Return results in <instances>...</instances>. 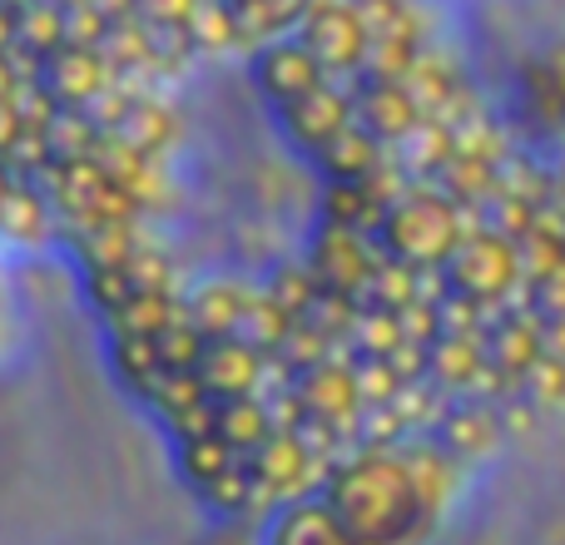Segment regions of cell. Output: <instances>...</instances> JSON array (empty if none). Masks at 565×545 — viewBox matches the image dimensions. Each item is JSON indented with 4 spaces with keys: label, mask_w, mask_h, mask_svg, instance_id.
<instances>
[{
    "label": "cell",
    "mask_w": 565,
    "mask_h": 545,
    "mask_svg": "<svg viewBox=\"0 0 565 545\" xmlns=\"http://www.w3.org/2000/svg\"><path fill=\"white\" fill-rule=\"evenodd\" d=\"M79 268H129L139 248V228L135 224H89V228H70Z\"/></svg>",
    "instance_id": "obj_27"
},
{
    "label": "cell",
    "mask_w": 565,
    "mask_h": 545,
    "mask_svg": "<svg viewBox=\"0 0 565 545\" xmlns=\"http://www.w3.org/2000/svg\"><path fill=\"white\" fill-rule=\"evenodd\" d=\"M105 135H115L119 145L139 149V154H149V159H164L179 139V115L164 105V99L135 95V89H129L125 109H119V119L105 129Z\"/></svg>",
    "instance_id": "obj_20"
},
{
    "label": "cell",
    "mask_w": 565,
    "mask_h": 545,
    "mask_svg": "<svg viewBox=\"0 0 565 545\" xmlns=\"http://www.w3.org/2000/svg\"><path fill=\"white\" fill-rule=\"evenodd\" d=\"M308 164L318 169L322 184H367V179L387 164V145H382L372 129H362L358 119H348L328 145L312 149Z\"/></svg>",
    "instance_id": "obj_14"
},
{
    "label": "cell",
    "mask_w": 565,
    "mask_h": 545,
    "mask_svg": "<svg viewBox=\"0 0 565 545\" xmlns=\"http://www.w3.org/2000/svg\"><path fill=\"white\" fill-rule=\"evenodd\" d=\"M55 45H65V6L55 0H35V6L15 10V50L45 60Z\"/></svg>",
    "instance_id": "obj_33"
},
{
    "label": "cell",
    "mask_w": 565,
    "mask_h": 545,
    "mask_svg": "<svg viewBox=\"0 0 565 545\" xmlns=\"http://www.w3.org/2000/svg\"><path fill=\"white\" fill-rule=\"evenodd\" d=\"M254 85L264 89V99L268 105H288V99H298V95H308V89H318L322 79H332L328 70L318 65V55H312L308 45H302L298 35H278V40H268V45H258L254 50Z\"/></svg>",
    "instance_id": "obj_10"
},
{
    "label": "cell",
    "mask_w": 565,
    "mask_h": 545,
    "mask_svg": "<svg viewBox=\"0 0 565 545\" xmlns=\"http://www.w3.org/2000/svg\"><path fill=\"white\" fill-rule=\"evenodd\" d=\"M467 224H471L467 209L441 194L437 184H412L387 204L372 238H377L382 258H392V264L441 268L447 254L457 248V238L467 234Z\"/></svg>",
    "instance_id": "obj_2"
},
{
    "label": "cell",
    "mask_w": 565,
    "mask_h": 545,
    "mask_svg": "<svg viewBox=\"0 0 565 545\" xmlns=\"http://www.w3.org/2000/svg\"><path fill=\"white\" fill-rule=\"evenodd\" d=\"M352 10H358L367 40H382V35H417L422 40V10L412 6V0H352Z\"/></svg>",
    "instance_id": "obj_35"
},
{
    "label": "cell",
    "mask_w": 565,
    "mask_h": 545,
    "mask_svg": "<svg viewBox=\"0 0 565 545\" xmlns=\"http://www.w3.org/2000/svg\"><path fill=\"white\" fill-rule=\"evenodd\" d=\"M214 431L228 441L234 451H254L258 441L274 431V412H268L264 392H248V397H224L214 407Z\"/></svg>",
    "instance_id": "obj_25"
},
{
    "label": "cell",
    "mask_w": 565,
    "mask_h": 545,
    "mask_svg": "<svg viewBox=\"0 0 565 545\" xmlns=\"http://www.w3.org/2000/svg\"><path fill=\"white\" fill-rule=\"evenodd\" d=\"M109 362H115L119 382H125L135 397L145 392V382L164 367V362H159L154 338H129V332H109Z\"/></svg>",
    "instance_id": "obj_34"
},
{
    "label": "cell",
    "mask_w": 565,
    "mask_h": 545,
    "mask_svg": "<svg viewBox=\"0 0 565 545\" xmlns=\"http://www.w3.org/2000/svg\"><path fill=\"white\" fill-rule=\"evenodd\" d=\"M422 40L417 35H382V40H367L362 50V65H358V79H407L412 65L422 60Z\"/></svg>",
    "instance_id": "obj_32"
},
{
    "label": "cell",
    "mask_w": 565,
    "mask_h": 545,
    "mask_svg": "<svg viewBox=\"0 0 565 545\" xmlns=\"http://www.w3.org/2000/svg\"><path fill=\"white\" fill-rule=\"evenodd\" d=\"M55 6H65V10H70V6H85V0H55Z\"/></svg>",
    "instance_id": "obj_49"
},
{
    "label": "cell",
    "mask_w": 565,
    "mask_h": 545,
    "mask_svg": "<svg viewBox=\"0 0 565 545\" xmlns=\"http://www.w3.org/2000/svg\"><path fill=\"white\" fill-rule=\"evenodd\" d=\"M244 461H248V471H254L258 491H264V496H278V501L298 496V487H308L312 467H318V457H312V451L298 441V431H288V427H274Z\"/></svg>",
    "instance_id": "obj_13"
},
{
    "label": "cell",
    "mask_w": 565,
    "mask_h": 545,
    "mask_svg": "<svg viewBox=\"0 0 565 545\" xmlns=\"http://www.w3.org/2000/svg\"><path fill=\"white\" fill-rule=\"evenodd\" d=\"M288 328H292V318L278 308L274 298H268V292H248L244 318H238L234 338H244L248 348H258L264 357H274V352L282 348V338H288Z\"/></svg>",
    "instance_id": "obj_31"
},
{
    "label": "cell",
    "mask_w": 565,
    "mask_h": 545,
    "mask_svg": "<svg viewBox=\"0 0 565 545\" xmlns=\"http://www.w3.org/2000/svg\"><path fill=\"white\" fill-rule=\"evenodd\" d=\"M352 119H358L362 129H372L382 145H397L422 119V109L402 79H358L352 75Z\"/></svg>",
    "instance_id": "obj_16"
},
{
    "label": "cell",
    "mask_w": 565,
    "mask_h": 545,
    "mask_svg": "<svg viewBox=\"0 0 565 545\" xmlns=\"http://www.w3.org/2000/svg\"><path fill=\"white\" fill-rule=\"evenodd\" d=\"M352 382H358L362 407H382L402 392V377L392 372L387 357H352Z\"/></svg>",
    "instance_id": "obj_41"
},
{
    "label": "cell",
    "mask_w": 565,
    "mask_h": 545,
    "mask_svg": "<svg viewBox=\"0 0 565 545\" xmlns=\"http://www.w3.org/2000/svg\"><path fill=\"white\" fill-rule=\"evenodd\" d=\"M441 282H447V292H461V298L481 302V308H501L521 288L516 244L477 218V224H467V234L457 238V248L441 264Z\"/></svg>",
    "instance_id": "obj_3"
},
{
    "label": "cell",
    "mask_w": 565,
    "mask_h": 545,
    "mask_svg": "<svg viewBox=\"0 0 565 545\" xmlns=\"http://www.w3.org/2000/svg\"><path fill=\"white\" fill-rule=\"evenodd\" d=\"M154 348H159V362H164V367H194L199 352H204V332H199L194 322L184 318V308H179V318L159 332Z\"/></svg>",
    "instance_id": "obj_42"
},
{
    "label": "cell",
    "mask_w": 565,
    "mask_h": 545,
    "mask_svg": "<svg viewBox=\"0 0 565 545\" xmlns=\"http://www.w3.org/2000/svg\"><path fill=\"white\" fill-rule=\"evenodd\" d=\"M382 214H387V199L372 189V179L367 184H322V194H318V218H328V224L377 234Z\"/></svg>",
    "instance_id": "obj_24"
},
{
    "label": "cell",
    "mask_w": 565,
    "mask_h": 545,
    "mask_svg": "<svg viewBox=\"0 0 565 545\" xmlns=\"http://www.w3.org/2000/svg\"><path fill=\"white\" fill-rule=\"evenodd\" d=\"M10 184H15V174L6 169V159H0V204H6V194H10Z\"/></svg>",
    "instance_id": "obj_47"
},
{
    "label": "cell",
    "mask_w": 565,
    "mask_h": 545,
    "mask_svg": "<svg viewBox=\"0 0 565 545\" xmlns=\"http://www.w3.org/2000/svg\"><path fill=\"white\" fill-rule=\"evenodd\" d=\"M264 367L268 357L258 348H248L244 338H209L194 362V377L204 382L209 397L224 402V397H248V392L264 387Z\"/></svg>",
    "instance_id": "obj_12"
},
{
    "label": "cell",
    "mask_w": 565,
    "mask_h": 545,
    "mask_svg": "<svg viewBox=\"0 0 565 545\" xmlns=\"http://www.w3.org/2000/svg\"><path fill=\"white\" fill-rule=\"evenodd\" d=\"M264 292L278 302L282 312H288V318H302V312H308V302L318 298V278L308 272V264H302V258H292V264H274Z\"/></svg>",
    "instance_id": "obj_39"
},
{
    "label": "cell",
    "mask_w": 565,
    "mask_h": 545,
    "mask_svg": "<svg viewBox=\"0 0 565 545\" xmlns=\"http://www.w3.org/2000/svg\"><path fill=\"white\" fill-rule=\"evenodd\" d=\"M264 496L258 491V481H254V471H248V461H238V467H228L218 481H209L204 491H199V501H204L214 516H244L254 501Z\"/></svg>",
    "instance_id": "obj_36"
},
{
    "label": "cell",
    "mask_w": 565,
    "mask_h": 545,
    "mask_svg": "<svg viewBox=\"0 0 565 545\" xmlns=\"http://www.w3.org/2000/svg\"><path fill=\"white\" fill-rule=\"evenodd\" d=\"M20 129H25V125H20L15 105H10V95H6V99H0V154H6V149L15 145V135H20Z\"/></svg>",
    "instance_id": "obj_45"
},
{
    "label": "cell",
    "mask_w": 565,
    "mask_h": 545,
    "mask_svg": "<svg viewBox=\"0 0 565 545\" xmlns=\"http://www.w3.org/2000/svg\"><path fill=\"white\" fill-rule=\"evenodd\" d=\"M6 10H25V6H35V0H0Z\"/></svg>",
    "instance_id": "obj_48"
},
{
    "label": "cell",
    "mask_w": 565,
    "mask_h": 545,
    "mask_svg": "<svg viewBox=\"0 0 565 545\" xmlns=\"http://www.w3.org/2000/svg\"><path fill=\"white\" fill-rule=\"evenodd\" d=\"M481 348H487V362L501 372V377L516 382L521 372L531 367V362L541 357V322L531 318L526 298H521V308H491L487 328H481Z\"/></svg>",
    "instance_id": "obj_15"
},
{
    "label": "cell",
    "mask_w": 565,
    "mask_h": 545,
    "mask_svg": "<svg viewBox=\"0 0 565 545\" xmlns=\"http://www.w3.org/2000/svg\"><path fill=\"white\" fill-rule=\"evenodd\" d=\"M179 292H135L125 308L109 318V332H129V338H159L169 322L179 318Z\"/></svg>",
    "instance_id": "obj_29"
},
{
    "label": "cell",
    "mask_w": 565,
    "mask_h": 545,
    "mask_svg": "<svg viewBox=\"0 0 565 545\" xmlns=\"http://www.w3.org/2000/svg\"><path fill=\"white\" fill-rule=\"evenodd\" d=\"M189 30V45L194 55H224V50H244L238 45V25H234V10L228 0H199L184 20Z\"/></svg>",
    "instance_id": "obj_30"
},
{
    "label": "cell",
    "mask_w": 565,
    "mask_h": 545,
    "mask_svg": "<svg viewBox=\"0 0 565 545\" xmlns=\"http://www.w3.org/2000/svg\"><path fill=\"white\" fill-rule=\"evenodd\" d=\"M274 119H278L282 139L308 159L312 149H322L352 119V79H322L308 95L288 99V105H274Z\"/></svg>",
    "instance_id": "obj_7"
},
{
    "label": "cell",
    "mask_w": 565,
    "mask_h": 545,
    "mask_svg": "<svg viewBox=\"0 0 565 545\" xmlns=\"http://www.w3.org/2000/svg\"><path fill=\"white\" fill-rule=\"evenodd\" d=\"M248 282H238V278H204L199 288H189L184 298V318L194 322L199 332H204V342L209 338H234L238 332V318H244V302H248Z\"/></svg>",
    "instance_id": "obj_22"
},
{
    "label": "cell",
    "mask_w": 565,
    "mask_h": 545,
    "mask_svg": "<svg viewBox=\"0 0 565 545\" xmlns=\"http://www.w3.org/2000/svg\"><path fill=\"white\" fill-rule=\"evenodd\" d=\"M244 461V451H234L218 431H204V437H179L174 441V467L179 477L189 481L194 491H204L209 481H218L228 467H238Z\"/></svg>",
    "instance_id": "obj_28"
},
{
    "label": "cell",
    "mask_w": 565,
    "mask_h": 545,
    "mask_svg": "<svg viewBox=\"0 0 565 545\" xmlns=\"http://www.w3.org/2000/svg\"><path fill=\"white\" fill-rule=\"evenodd\" d=\"M264 545H362L322 496H292L264 526Z\"/></svg>",
    "instance_id": "obj_18"
},
{
    "label": "cell",
    "mask_w": 565,
    "mask_h": 545,
    "mask_svg": "<svg viewBox=\"0 0 565 545\" xmlns=\"http://www.w3.org/2000/svg\"><path fill=\"white\" fill-rule=\"evenodd\" d=\"M194 6H199V0H135V15L159 20V25H184Z\"/></svg>",
    "instance_id": "obj_44"
},
{
    "label": "cell",
    "mask_w": 565,
    "mask_h": 545,
    "mask_svg": "<svg viewBox=\"0 0 565 545\" xmlns=\"http://www.w3.org/2000/svg\"><path fill=\"white\" fill-rule=\"evenodd\" d=\"M15 50V10L0 6V55H10Z\"/></svg>",
    "instance_id": "obj_46"
},
{
    "label": "cell",
    "mask_w": 565,
    "mask_h": 545,
    "mask_svg": "<svg viewBox=\"0 0 565 545\" xmlns=\"http://www.w3.org/2000/svg\"><path fill=\"white\" fill-rule=\"evenodd\" d=\"M40 85L55 95V105L85 109L89 99L115 85V70H109L105 50H95V45H55L40 60Z\"/></svg>",
    "instance_id": "obj_11"
},
{
    "label": "cell",
    "mask_w": 565,
    "mask_h": 545,
    "mask_svg": "<svg viewBox=\"0 0 565 545\" xmlns=\"http://www.w3.org/2000/svg\"><path fill=\"white\" fill-rule=\"evenodd\" d=\"M99 139H105V129L95 125V115H89V109L60 105L55 115H50V125H45L50 164H79V159H95Z\"/></svg>",
    "instance_id": "obj_26"
},
{
    "label": "cell",
    "mask_w": 565,
    "mask_h": 545,
    "mask_svg": "<svg viewBox=\"0 0 565 545\" xmlns=\"http://www.w3.org/2000/svg\"><path fill=\"white\" fill-rule=\"evenodd\" d=\"M45 199L55 204L60 228H89V224H135L145 209L99 169V159H79V164H45L35 174Z\"/></svg>",
    "instance_id": "obj_4"
},
{
    "label": "cell",
    "mask_w": 565,
    "mask_h": 545,
    "mask_svg": "<svg viewBox=\"0 0 565 545\" xmlns=\"http://www.w3.org/2000/svg\"><path fill=\"white\" fill-rule=\"evenodd\" d=\"M308 6L312 0H228L234 25H238V45L258 50V45H268V40L298 30V20Z\"/></svg>",
    "instance_id": "obj_23"
},
{
    "label": "cell",
    "mask_w": 565,
    "mask_h": 545,
    "mask_svg": "<svg viewBox=\"0 0 565 545\" xmlns=\"http://www.w3.org/2000/svg\"><path fill=\"white\" fill-rule=\"evenodd\" d=\"M109 35V15L95 6V0H85V6H70L65 10V45H105Z\"/></svg>",
    "instance_id": "obj_43"
},
{
    "label": "cell",
    "mask_w": 565,
    "mask_h": 545,
    "mask_svg": "<svg viewBox=\"0 0 565 545\" xmlns=\"http://www.w3.org/2000/svg\"><path fill=\"white\" fill-rule=\"evenodd\" d=\"M302 264L318 278V288L348 292V298L362 302V288H367V278L382 264V248H377V238L362 234V228L318 218V228L308 234V248H302Z\"/></svg>",
    "instance_id": "obj_5"
},
{
    "label": "cell",
    "mask_w": 565,
    "mask_h": 545,
    "mask_svg": "<svg viewBox=\"0 0 565 545\" xmlns=\"http://www.w3.org/2000/svg\"><path fill=\"white\" fill-rule=\"evenodd\" d=\"M135 278H129V268H89L85 272V298L95 302V312L99 318H115L119 308H125L129 298H135Z\"/></svg>",
    "instance_id": "obj_40"
},
{
    "label": "cell",
    "mask_w": 565,
    "mask_h": 545,
    "mask_svg": "<svg viewBox=\"0 0 565 545\" xmlns=\"http://www.w3.org/2000/svg\"><path fill=\"white\" fill-rule=\"evenodd\" d=\"M487 372V348L481 332H437L427 342V382H437L441 392H471Z\"/></svg>",
    "instance_id": "obj_21"
},
{
    "label": "cell",
    "mask_w": 565,
    "mask_h": 545,
    "mask_svg": "<svg viewBox=\"0 0 565 545\" xmlns=\"http://www.w3.org/2000/svg\"><path fill=\"white\" fill-rule=\"evenodd\" d=\"M292 35L318 55V65L328 70L332 79H352L362 65V50H367V30H362L352 0H312L302 10L298 30Z\"/></svg>",
    "instance_id": "obj_6"
},
{
    "label": "cell",
    "mask_w": 565,
    "mask_h": 545,
    "mask_svg": "<svg viewBox=\"0 0 565 545\" xmlns=\"http://www.w3.org/2000/svg\"><path fill=\"white\" fill-rule=\"evenodd\" d=\"M288 387H292V397L302 402V412H318V417L338 421V427L352 437V427H358V417H362V397H358V382H352V362H342V357H332L328 352V357L308 362V367H292Z\"/></svg>",
    "instance_id": "obj_9"
},
{
    "label": "cell",
    "mask_w": 565,
    "mask_h": 545,
    "mask_svg": "<svg viewBox=\"0 0 565 545\" xmlns=\"http://www.w3.org/2000/svg\"><path fill=\"white\" fill-rule=\"evenodd\" d=\"M511 392H516L521 402H531L536 412L561 407V402H565V362L551 357V352H541V357L531 362L516 382H511Z\"/></svg>",
    "instance_id": "obj_37"
},
{
    "label": "cell",
    "mask_w": 565,
    "mask_h": 545,
    "mask_svg": "<svg viewBox=\"0 0 565 545\" xmlns=\"http://www.w3.org/2000/svg\"><path fill=\"white\" fill-rule=\"evenodd\" d=\"M348 338H352V348H358V357H387V352L402 342V322H397V312L367 308V302H362L352 328H348Z\"/></svg>",
    "instance_id": "obj_38"
},
{
    "label": "cell",
    "mask_w": 565,
    "mask_h": 545,
    "mask_svg": "<svg viewBox=\"0 0 565 545\" xmlns=\"http://www.w3.org/2000/svg\"><path fill=\"white\" fill-rule=\"evenodd\" d=\"M431 441H437L441 451H451L457 461L491 457V451L507 441L497 402L477 397V392H451V397L441 402L437 421H431Z\"/></svg>",
    "instance_id": "obj_8"
},
{
    "label": "cell",
    "mask_w": 565,
    "mask_h": 545,
    "mask_svg": "<svg viewBox=\"0 0 565 545\" xmlns=\"http://www.w3.org/2000/svg\"><path fill=\"white\" fill-rule=\"evenodd\" d=\"M318 496L362 545H412L427 536L437 516L417 471L397 447H362L358 457L328 471Z\"/></svg>",
    "instance_id": "obj_1"
},
{
    "label": "cell",
    "mask_w": 565,
    "mask_h": 545,
    "mask_svg": "<svg viewBox=\"0 0 565 545\" xmlns=\"http://www.w3.org/2000/svg\"><path fill=\"white\" fill-rule=\"evenodd\" d=\"M55 234H60V214L45 199V189H40L35 179H15L6 204H0V244L20 248V254H35V248H45Z\"/></svg>",
    "instance_id": "obj_17"
},
{
    "label": "cell",
    "mask_w": 565,
    "mask_h": 545,
    "mask_svg": "<svg viewBox=\"0 0 565 545\" xmlns=\"http://www.w3.org/2000/svg\"><path fill=\"white\" fill-rule=\"evenodd\" d=\"M451 154H457V129L441 115H422L397 145H387V164L412 184H431Z\"/></svg>",
    "instance_id": "obj_19"
}]
</instances>
